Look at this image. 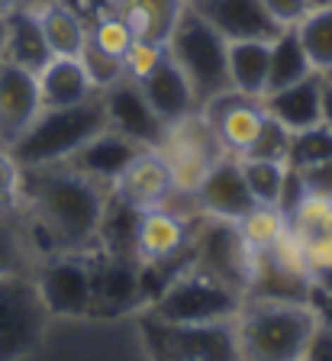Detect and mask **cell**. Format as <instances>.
<instances>
[{
	"label": "cell",
	"mask_w": 332,
	"mask_h": 361,
	"mask_svg": "<svg viewBox=\"0 0 332 361\" xmlns=\"http://www.w3.org/2000/svg\"><path fill=\"white\" fill-rule=\"evenodd\" d=\"M104 100V116H106V129L123 133L126 139L139 142L142 149H155L165 135V123L155 116V110L149 106L139 81L133 78H120L113 87L100 90Z\"/></svg>",
	"instance_id": "obj_11"
},
{
	"label": "cell",
	"mask_w": 332,
	"mask_h": 361,
	"mask_svg": "<svg viewBox=\"0 0 332 361\" xmlns=\"http://www.w3.org/2000/svg\"><path fill=\"white\" fill-rule=\"evenodd\" d=\"M87 42L97 45L100 52L123 59V55L129 52V45L136 42V32H133V26H129L120 13L104 10V13H97L94 20H87Z\"/></svg>",
	"instance_id": "obj_32"
},
{
	"label": "cell",
	"mask_w": 332,
	"mask_h": 361,
	"mask_svg": "<svg viewBox=\"0 0 332 361\" xmlns=\"http://www.w3.org/2000/svg\"><path fill=\"white\" fill-rule=\"evenodd\" d=\"M190 242V216L174 213L171 207H159V210L139 213L136 226V255L139 264H155V262H174L187 252Z\"/></svg>",
	"instance_id": "obj_18"
},
{
	"label": "cell",
	"mask_w": 332,
	"mask_h": 361,
	"mask_svg": "<svg viewBox=\"0 0 332 361\" xmlns=\"http://www.w3.org/2000/svg\"><path fill=\"white\" fill-rule=\"evenodd\" d=\"M242 178L249 184V194L262 207H281L287 203V184H290V168L287 161H264V158H239Z\"/></svg>",
	"instance_id": "obj_28"
},
{
	"label": "cell",
	"mask_w": 332,
	"mask_h": 361,
	"mask_svg": "<svg viewBox=\"0 0 332 361\" xmlns=\"http://www.w3.org/2000/svg\"><path fill=\"white\" fill-rule=\"evenodd\" d=\"M142 307L139 287V262L116 255H94V297L91 316H120Z\"/></svg>",
	"instance_id": "obj_14"
},
{
	"label": "cell",
	"mask_w": 332,
	"mask_h": 361,
	"mask_svg": "<svg viewBox=\"0 0 332 361\" xmlns=\"http://www.w3.org/2000/svg\"><path fill=\"white\" fill-rule=\"evenodd\" d=\"M49 319L32 274L0 278V361H20L36 352Z\"/></svg>",
	"instance_id": "obj_10"
},
{
	"label": "cell",
	"mask_w": 332,
	"mask_h": 361,
	"mask_svg": "<svg viewBox=\"0 0 332 361\" xmlns=\"http://www.w3.org/2000/svg\"><path fill=\"white\" fill-rule=\"evenodd\" d=\"M194 203H197V213L204 216H213V219H242L245 213L255 207L249 194V184L242 178V168H239V158L233 155H223L216 165L207 171L204 184L197 188L194 194Z\"/></svg>",
	"instance_id": "obj_17"
},
{
	"label": "cell",
	"mask_w": 332,
	"mask_h": 361,
	"mask_svg": "<svg viewBox=\"0 0 332 361\" xmlns=\"http://www.w3.org/2000/svg\"><path fill=\"white\" fill-rule=\"evenodd\" d=\"M200 110H204V116L210 120L223 152L233 158H242L252 149V142L258 139L262 123H264L262 97H245L239 90L219 94V97H213L210 104H204Z\"/></svg>",
	"instance_id": "obj_12"
},
{
	"label": "cell",
	"mask_w": 332,
	"mask_h": 361,
	"mask_svg": "<svg viewBox=\"0 0 332 361\" xmlns=\"http://www.w3.org/2000/svg\"><path fill=\"white\" fill-rule=\"evenodd\" d=\"M245 307V293L233 290L229 284L216 281L213 274L184 264L168 287L145 307V313L161 323L181 326H207V323H235V316Z\"/></svg>",
	"instance_id": "obj_4"
},
{
	"label": "cell",
	"mask_w": 332,
	"mask_h": 361,
	"mask_svg": "<svg viewBox=\"0 0 332 361\" xmlns=\"http://www.w3.org/2000/svg\"><path fill=\"white\" fill-rule=\"evenodd\" d=\"M307 303L313 307V313H316V323L332 332V290L329 287H323L319 281H313V284H309Z\"/></svg>",
	"instance_id": "obj_42"
},
{
	"label": "cell",
	"mask_w": 332,
	"mask_h": 361,
	"mask_svg": "<svg viewBox=\"0 0 332 361\" xmlns=\"http://www.w3.org/2000/svg\"><path fill=\"white\" fill-rule=\"evenodd\" d=\"M36 255L30 248V239L23 233L20 213L13 216H0V278H13V274H32L36 271Z\"/></svg>",
	"instance_id": "obj_30"
},
{
	"label": "cell",
	"mask_w": 332,
	"mask_h": 361,
	"mask_svg": "<svg viewBox=\"0 0 332 361\" xmlns=\"http://www.w3.org/2000/svg\"><path fill=\"white\" fill-rule=\"evenodd\" d=\"M235 229H239L242 242L252 252H268L274 245V239L287 229V213L281 207H262V203H255L245 216L235 219Z\"/></svg>",
	"instance_id": "obj_31"
},
{
	"label": "cell",
	"mask_w": 332,
	"mask_h": 361,
	"mask_svg": "<svg viewBox=\"0 0 332 361\" xmlns=\"http://www.w3.org/2000/svg\"><path fill=\"white\" fill-rule=\"evenodd\" d=\"M187 262L194 264V268L213 274V278L223 281V284H229L233 290H239V293L249 297L255 252L242 242L235 223L197 213L194 223H190Z\"/></svg>",
	"instance_id": "obj_8"
},
{
	"label": "cell",
	"mask_w": 332,
	"mask_h": 361,
	"mask_svg": "<svg viewBox=\"0 0 332 361\" xmlns=\"http://www.w3.org/2000/svg\"><path fill=\"white\" fill-rule=\"evenodd\" d=\"M36 84H39L42 110H49V106H75L97 94L87 71H84L81 59H59V55H52L36 71Z\"/></svg>",
	"instance_id": "obj_23"
},
{
	"label": "cell",
	"mask_w": 332,
	"mask_h": 361,
	"mask_svg": "<svg viewBox=\"0 0 332 361\" xmlns=\"http://www.w3.org/2000/svg\"><path fill=\"white\" fill-rule=\"evenodd\" d=\"M42 100H39L36 71L0 61V145H10L30 129V123L39 116Z\"/></svg>",
	"instance_id": "obj_15"
},
{
	"label": "cell",
	"mask_w": 332,
	"mask_h": 361,
	"mask_svg": "<svg viewBox=\"0 0 332 361\" xmlns=\"http://www.w3.org/2000/svg\"><path fill=\"white\" fill-rule=\"evenodd\" d=\"M174 188H171V174H168L165 158L155 149H142L129 168L116 178V184L110 188V197H116L120 203L133 207V210L145 213V210H159L171 200Z\"/></svg>",
	"instance_id": "obj_16"
},
{
	"label": "cell",
	"mask_w": 332,
	"mask_h": 361,
	"mask_svg": "<svg viewBox=\"0 0 332 361\" xmlns=\"http://www.w3.org/2000/svg\"><path fill=\"white\" fill-rule=\"evenodd\" d=\"M303 255H307V268L313 278L332 271V239L326 233L303 235Z\"/></svg>",
	"instance_id": "obj_39"
},
{
	"label": "cell",
	"mask_w": 332,
	"mask_h": 361,
	"mask_svg": "<svg viewBox=\"0 0 332 361\" xmlns=\"http://www.w3.org/2000/svg\"><path fill=\"white\" fill-rule=\"evenodd\" d=\"M323 233H326V235H329V239H332V223H329V226H326V229H323Z\"/></svg>",
	"instance_id": "obj_49"
},
{
	"label": "cell",
	"mask_w": 332,
	"mask_h": 361,
	"mask_svg": "<svg viewBox=\"0 0 332 361\" xmlns=\"http://www.w3.org/2000/svg\"><path fill=\"white\" fill-rule=\"evenodd\" d=\"M184 7L187 0H106V10L120 13L133 26L136 39L152 42H168Z\"/></svg>",
	"instance_id": "obj_24"
},
{
	"label": "cell",
	"mask_w": 332,
	"mask_h": 361,
	"mask_svg": "<svg viewBox=\"0 0 332 361\" xmlns=\"http://www.w3.org/2000/svg\"><path fill=\"white\" fill-rule=\"evenodd\" d=\"M20 197H23V168L16 165L10 149L0 145V216L20 213Z\"/></svg>",
	"instance_id": "obj_38"
},
{
	"label": "cell",
	"mask_w": 332,
	"mask_h": 361,
	"mask_svg": "<svg viewBox=\"0 0 332 361\" xmlns=\"http://www.w3.org/2000/svg\"><path fill=\"white\" fill-rule=\"evenodd\" d=\"M233 329L242 361H297L307 355L319 323L307 300L245 297Z\"/></svg>",
	"instance_id": "obj_2"
},
{
	"label": "cell",
	"mask_w": 332,
	"mask_h": 361,
	"mask_svg": "<svg viewBox=\"0 0 332 361\" xmlns=\"http://www.w3.org/2000/svg\"><path fill=\"white\" fill-rule=\"evenodd\" d=\"M20 7H32V0H0V13H10Z\"/></svg>",
	"instance_id": "obj_45"
},
{
	"label": "cell",
	"mask_w": 332,
	"mask_h": 361,
	"mask_svg": "<svg viewBox=\"0 0 332 361\" xmlns=\"http://www.w3.org/2000/svg\"><path fill=\"white\" fill-rule=\"evenodd\" d=\"M307 361H332V332L319 326L307 348Z\"/></svg>",
	"instance_id": "obj_43"
},
{
	"label": "cell",
	"mask_w": 332,
	"mask_h": 361,
	"mask_svg": "<svg viewBox=\"0 0 332 361\" xmlns=\"http://www.w3.org/2000/svg\"><path fill=\"white\" fill-rule=\"evenodd\" d=\"M323 126L332 129V81L323 75Z\"/></svg>",
	"instance_id": "obj_44"
},
{
	"label": "cell",
	"mask_w": 332,
	"mask_h": 361,
	"mask_svg": "<svg viewBox=\"0 0 332 361\" xmlns=\"http://www.w3.org/2000/svg\"><path fill=\"white\" fill-rule=\"evenodd\" d=\"M81 65L84 71H87V78H91L94 90H106V87H113L120 78H126V68H123V59H116V55H106L100 52L97 45L87 42V49L81 52Z\"/></svg>",
	"instance_id": "obj_35"
},
{
	"label": "cell",
	"mask_w": 332,
	"mask_h": 361,
	"mask_svg": "<svg viewBox=\"0 0 332 361\" xmlns=\"http://www.w3.org/2000/svg\"><path fill=\"white\" fill-rule=\"evenodd\" d=\"M294 178L300 184V190L332 197V158L316 161V165H309V168H300V171H294Z\"/></svg>",
	"instance_id": "obj_40"
},
{
	"label": "cell",
	"mask_w": 332,
	"mask_h": 361,
	"mask_svg": "<svg viewBox=\"0 0 332 361\" xmlns=\"http://www.w3.org/2000/svg\"><path fill=\"white\" fill-rule=\"evenodd\" d=\"M262 110L290 133L319 126L323 123V75L313 71L287 87L268 90L262 97Z\"/></svg>",
	"instance_id": "obj_20"
},
{
	"label": "cell",
	"mask_w": 332,
	"mask_h": 361,
	"mask_svg": "<svg viewBox=\"0 0 332 361\" xmlns=\"http://www.w3.org/2000/svg\"><path fill=\"white\" fill-rule=\"evenodd\" d=\"M284 213H287V223L294 226L297 233H303V235L323 233L326 226L332 223V197L300 190Z\"/></svg>",
	"instance_id": "obj_34"
},
{
	"label": "cell",
	"mask_w": 332,
	"mask_h": 361,
	"mask_svg": "<svg viewBox=\"0 0 332 361\" xmlns=\"http://www.w3.org/2000/svg\"><path fill=\"white\" fill-rule=\"evenodd\" d=\"M326 78H329V81H332V71H329V75H326Z\"/></svg>",
	"instance_id": "obj_52"
},
{
	"label": "cell",
	"mask_w": 332,
	"mask_h": 361,
	"mask_svg": "<svg viewBox=\"0 0 332 361\" xmlns=\"http://www.w3.org/2000/svg\"><path fill=\"white\" fill-rule=\"evenodd\" d=\"M7 20V42H4V61H13V65L26 68V71H39L52 55H49V45L42 39L39 30L36 10L32 7H20L4 13Z\"/></svg>",
	"instance_id": "obj_25"
},
{
	"label": "cell",
	"mask_w": 332,
	"mask_h": 361,
	"mask_svg": "<svg viewBox=\"0 0 332 361\" xmlns=\"http://www.w3.org/2000/svg\"><path fill=\"white\" fill-rule=\"evenodd\" d=\"M32 4H52V0H32Z\"/></svg>",
	"instance_id": "obj_50"
},
{
	"label": "cell",
	"mask_w": 332,
	"mask_h": 361,
	"mask_svg": "<svg viewBox=\"0 0 332 361\" xmlns=\"http://www.w3.org/2000/svg\"><path fill=\"white\" fill-rule=\"evenodd\" d=\"M309 7H332V0H309Z\"/></svg>",
	"instance_id": "obj_48"
},
{
	"label": "cell",
	"mask_w": 332,
	"mask_h": 361,
	"mask_svg": "<svg viewBox=\"0 0 332 361\" xmlns=\"http://www.w3.org/2000/svg\"><path fill=\"white\" fill-rule=\"evenodd\" d=\"M94 255L97 252H65V255L42 258L32 271L39 300L49 316L81 319L91 316L94 297Z\"/></svg>",
	"instance_id": "obj_9"
},
{
	"label": "cell",
	"mask_w": 332,
	"mask_h": 361,
	"mask_svg": "<svg viewBox=\"0 0 332 361\" xmlns=\"http://www.w3.org/2000/svg\"><path fill=\"white\" fill-rule=\"evenodd\" d=\"M313 281H319L323 287H329L332 290V271H326V274H319V278H313Z\"/></svg>",
	"instance_id": "obj_47"
},
{
	"label": "cell",
	"mask_w": 332,
	"mask_h": 361,
	"mask_svg": "<svg viewBox=\"0 0 332 361\" xmlns=\"http://www.w3.org/2000/svg\"><path fill=\"white\" fill-rule=\"evenodd\" d=\"M307 75H313L307 49H303L294 26H284V30L268 42V90L287 87V84L300 81V78H307ZM268 90H264V94H268Z\"/></svg>",
	"instance_id": "obj_27"
},
{
	"label": "cell",
	"mask_w": 332,
	"mask_h": 361,
	"mask_svg": "<svg viewBox=\"0 0 332 361\" xmlns=\"http://www.w3.org/2000/svg\"><path fill=\"white\" fill-rule=\"evenodd\" d=\"M4 42H7V20L0 13V61H4Z\"/></svg>",
	"instance_id": "obj_46"
},
{
	"label": "cell",
	"mask_w": 332,
	"mask_h": 361,
	"mask_svg": "<svg viewBox=\"0 0 332 361\" xmlns=\"http://www.w3.org/2000/svg\"><path fill=\"white\" fill-rule=\"evenodd\" d=\"M106 129L104 100L100 94L87 97L75 106H49L39 110V116L30 123L20 139L10 145V155L20 168H46L68 161L87 139Z\"/></svg>",
	"instance_id": "obj_3"
},
{
	"label": "cell",
	"mask_w": 332,
	"mask_h": 361,
	"mask_svg": "<svg viewBox=\"0 0 332 361\" xmlns=\"http://www.w3.org/2000/svg\"><path fill=\"white\" fill-rule=\"evenodd\" d=\"M110 190L75 168H23L20 223L36 262L65 252H97V233Z\"/></svg>",
	"instance_id": "obj_1"
},
{
	"label": "cell",
	"mask_w": 332,
	"mask_h": 361,
	"mask_svg": "<svg viewBox=\"0 0 332 361\" xmlns=\"http://www.w3.org/2000/svg\"><path fill=\"white\" fill-rule=\"evenodd\" d=\"M139 152H142L139 142L126 139L123 133H113V129H104V133H97L94 139H87L65 165L110 190L116 184V178L126 171L129 161H133Z\"/></svg>",
	"instance_id": "obj_19"
},
{
	"label": "cell",
	"mask_w": 332,
	"mask_h": 361,
	"mask_svg": "<svg viewBox=\"0 0 332 361\" xmlns=\"http://www.w3.org/2000/svg\"><path fill=\"white\" fill-rule=\"evenodd\" d=\"M297 361H307V355H303V358H297Z\"/></svg>",
	"instance_id": "obj_51"
},
{
	"label": "cell",
	"mask_w": 332,
	"mask_h": 361,
	"mask_svg": "<svg viewBox=\"0 0 332 361\" xmlns=\"http://www.w3.org/2000/svg\"><path fill=\"white\" fill-rule=\"evenodd\" d=\"M165 45H168V59L181 68V75L194 87V97L200 106L210 104L219 94L233 90L229 87V61H226L229 42L190 7L181 10Z\"/></svg>",
	"instance_id": "obj_5"
},
{
	"label": "cell",
	"mask_w": 332,
	"mask_h": 361,
	"mask_svg": "<svg viewBox=\"0 0 332 361\" xmlns=\"http://www.w3.org/2000/svg\"><path fill=\"white\" fill-rule=\"evenodd\" d=\"M165 59H168V45L165 42L136 39V42L129 45V52L123 55V68H126V78H133V81H142V78H149Z\"/></svg>",
	"instance_id": "obj_37"
},
{
	"label": "cell",
	"mask_w": 332,
	"mask_h": 361,
	"mask_svg": "<svg viewBox=\"0 0 332 361\" xmlns=\"http://www.w3.org/2000/svg\"><path fill=\"white\" fill-rule=\"evenodd\" d=\"M316 75L332 71V7H309L294 26Z\"/></svg>",
	"instance_id": "obj_29"
},
{
	"label": "cell",
	"mask_w": 332,
	"mask_h": 361,
	"mask_svg": "<svg viewBox=\"0 0 332 361\" xmlns=\"http://www.w3.org/2000/svg\"><path fill=\"white\" fill-rule=\"evenodd\" d=\"M155 152L165 158L168 174H171V197H190V200H194L197 188L204 184L207 171L226 155L204 110H194L181 120L168 123Z\"/></svg>",
	"instance_id": "obj_6"
},
{
	"label": "cell",
	"mask_w": 332,
	"mask_h": 361,
	"mask_svg": "<svg viewBox=\"0 0 332 361\" xmlns=\"http://www.w3.org/2000/svg\"><path fill=\"white\" fill-rule=\"evenodd\" d=\"M139 87H142L149 106L155 110V116H159L165 126L174 120H181V116H187V113L200 110V104H197V97H194V87L187 84V78L181 75V68L174 65L171 59H165L149 78H142Z\"/></svg>",
	"instance_id": "obj_21"
},
{
	"label": "cell",
	"mask_w": 332,
	"mask_h": 361,
	"mask_svg": "<svg viewBox=\"0 0 332 361\" xmlns=\"http://www.w3.org/2000/svg\"><path fill=\"white\" fill-rule=\"evenodd\" d=\"M287 152H290V129H284L278 120H271L264 113L262 133L252 142V149L242 158H264V161H287Z\"/></svg>",
	"instance_id": "obj_36"
},
{
	"label": "cell",
	"mask_w": 332,
	"mask_h": 361,
	"mask_svg": "<svg viewBox=\"0 0 332 361\" xmlns=\"http://www.w3.org/2000/svg\"><path fill=\"white\" fill-rule=\"evenodd\" d=\"M332 158V129L329 126H309L300 133H290V152H287V168L290 171H300L316 161Z\"/></svg>",
	"instance_id": "obj_33"
},
{
	"label": "cell",
	"mask_w": 332,
	"mask_h": 361,
	"mask_svg": "<svg viewBox=\"0 0 332 361\" xmlns=\"http://www.w3.org/2000/svg\"><path fill=\"white\" fill-rule=\"evenodd\" d=\"M39 20L42 39L49 45V55L59 59H81L87 49V20L71 7L68 0H52V4H32Z\"/></svg>",
	"instance_id": "obj_22"
},
{
	"label": "cell",
	"mask_w": 332,
	"mask_h": 361,
	"mask_svg": "<svg viewBox=\"0 0 332 361\" xmlns=\"http://www.w3.org/2000/svg\"><path fill=\"white\" fill-rule=\"evenodd\" d=\"M229 87L245 94V97H264L268 90V42L258 39H242L229 42Z\"/></svg>",
	"instance_id": "obj_26"
},
{
	"label": "cell",
	"mask_w": 332,
	"mask_h": 361,
	"mask_svg": "<svg viewBox=\"0 0 332 361\" xmlns=\"http://www.w3.org/2000/svg\"><path fill=\"white\" fill-rule=\"evenodd\" d=\"M187 7L197 16H204L226 42H242V39L271 42L281 32L262 0H187Z\"/></svg>",
	"instance_id": "obj_13"
},
{
	"label": "cell",
	"mask_w": 332,
	"mask_h": 361,
	"mask_svg": "<svg viewBox=\"0 0 332 361\" xmlns=\"http://www.w3.org/2000/svg\"><path fill=\"white\" fill-rule=\"evenodd\" d=\"M149 361H242L233 323L181 326L145 313L139 319Z\"/></svg>",
	"instance_id": "obj_7"
},
{
	"label": "cell",
	"mask_w": 332,
	"mask_h": 361,
	"mask_svg": "<svg viewBox=\"0 0 332 361\" xmlns=\"http://www.w3.org/2000/svg\"><path fill=\"white\" fill-rule=\"evenodd\" d=\"M262 4L281 30L284 26H297L303 20V13L309 10V0H262Z\"/></svg>",
	"instance_id": "obj_41"
}]
</instances>
